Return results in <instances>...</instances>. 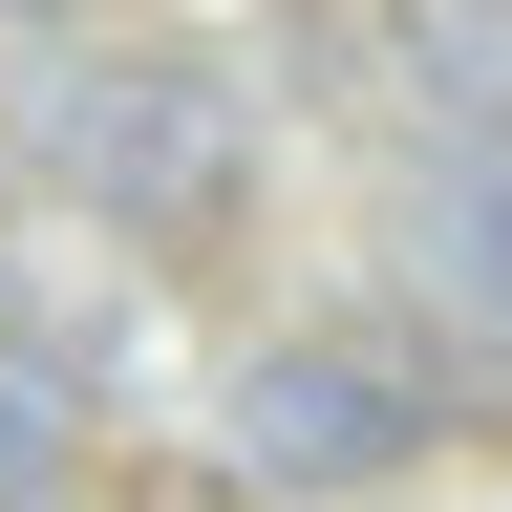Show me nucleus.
<instances>
[{
  "label": "nucleus",
  "mask_w": 512,
  "mask_h": 512,
  "mask_svg": "<svg viewBox=\"0 0 512 512\" xmlns=\"http://www.w3.org/2000/svg\"><path fill=\"white\" fill-rule=\"evenodd\" d=\"M0 342H22V363H64V384H86V363H107V320H86V299H64V278H22V235H0Z\"/></svg>",
  "instance_id": "obj_5"
},
{
  "label": "nucleus",
  "mask_w": 512,
  "mask_h": 512,
  "mask_svg": "<svg viewBox=\"0 0 512 512\" xmlns=\"http://www.w3.org/2000/svg\"><path fill=\"white\" fill-rule=\"evenodd\" d=\"M406 235H427V299H448V320H491V342H512V150H448Z\"/></svg>",
  "instance_id": "obj_3"
},
{
  "label": "nucleus",
  "mask_w": 512,
  "mask_h": 512,
  "mask_svg": "<svg viewBox=\"0 0 512 512\" xmlns=\"http://www.w3.org/2000/svg\"><path fill=\"white\" fill-rule=\"evenodd\" d=\"M22 470H43V427H22V406H0V491H22Z\"/></svg>",
  "instance_id": "obj_6"
},
{
  "label": "nucleus",
  "mask_w": 512,
  "mask_h": 512,
  "mask_svg": "<svg viewBox=\"0 0 512 512\" xmlns=\"http://www.w3.org/2000/svg\"><path fill=\"white\" fill-rule=\"evenodd\" d=\"M107 512H278V491H256L235 448H128V470H107Z\"/></svg>",
  "instance_id": "obj_4"
},
{
  "label": "nucleus",
  "mask_w": 512,
  "mask_h": 512,
  "mask_svg": "<svg viewBox=\"0 0 512 512\" xmlns=\"http://www.w3.org/2000/svg\"><path fill=\"white\" fill-rule=\"evenodd\" d=\"M427 342H384V320H299V342L235 363V470L256 491H363V470H427Z\"/></svg>",
  "instance_id": "obj_2"
},
{
  "label": "nucleus",
  "mask_w": 512,
  "mask_h": 512,
  "mask_svg": "<svg viewBox=\"0 0 512 512\" xmlns=\"http://www.w3.org/2000/svg\"><path fill=\"white\" fill-rule=\"evenodd\" d=\"M22 150L86 192L107 235H150V256L235 235V192H256L235 86H214V64H171V43H64V64H22Z\"/></svg>",
  "instance_id": "obj_1"
}]
</instances>
